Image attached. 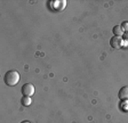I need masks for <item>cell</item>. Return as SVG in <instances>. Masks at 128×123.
<instances>
[{
  "label": "cell",
  "mask_w": 128,
  "mask_h": 123,
  "mask_svg": "<svg viewBox=\"0 0 128 123\" xmlns=\"http://www.w3.org/2000/svg\"><path fill=\"white\" fill-rule=\"evenodd\" d=\"M20 79H21L20 73L17 72V71H15V70H12V71H8V72L5 74L4 80H5V83L7 84V86L14 87V86H16V84L18 83Z\"/></svg>",
  "instance_id": "obj_1"
},
{
  "label": "cell",
  "mask_w": 128,
  "mask_h": 123,
  "mask_svg": "<svg viewBox=\"0 0 128 123\" xmlns=\"http://www.w3.org/2000/svg\"><path fill=\"white\" fill-rule=\"evenodd\" d=\"M22 94L25 97H31L34 94V86L32 83H25L22 87Z\"/></svg>",
  "instance_id": "obj_2"
},
{
  "label": "cell",
  "mask_w": 128,
  "mask_h": 123,
  "mask_svg": "<svg viewBox=\"0 0 128 123\" xmlns=\"http://www.w3.org/2000/svg\"><path fill=\"white\" fill-rule=\"evenodd\" d=\"M110 46H111L113 49H120L124 46L122 37H116L114 35L113 38H111V40H110Z\"/></svg>",
  "instance_id": "obj_3"
},
{
  "label": "cell",
  "mask_w": 128,
  "mask_h": 123,
  "mask_svg": "<svg viewBox=\"0 0 128 123\" xmlns=\"http://www.w3.org/2000/svg\"><path fill=\"white\" fill-rule=\"evenodd\" d=\"M53 7L56 10H63L66 7V1L65 0H57V1H53Z\"/></svg>",
  "instance_id": "obj_4"
},
{
  "label": "cell",
  "mask_w": 128,
  "mask_h": 123,
  "mask_svg": "<svg viewBox=\"0 0 128 123\" xmlns=\"http://www.w3.org/2000/svg\"><path fill=\"white\" fill-rule=\"evenodd\" d=\"M118 96L121 100H128V86H125L120 89Z\"/></svg>",
  "instance_id": "obj_5"
},
{
  "label": "cell",
  "mask_w": 128,
  "mask_h": 123,
  "mask_svg": "<svg viewBox=\"0 0 128 123\" xmlns=\"http://www.w3.org/2000/svg\"><path fill=\"white\" fill-rule=\"evenodd\" d=\"M113 33H114L116 37H124L125 31H124V29H122L121 25H116V26L113 27Z\"/></svg>",
  "instance_id": "obj_6"
},
{
  "label": "cell",
  "mask_w": 128,
  "mask_h": 123,
  "mask_svg": "<svg viewBox=\"0 0 128 123\" xmlns=\"http://www.w3.org/2000/svg\"><path fill=\"white\" fill-rule=\"evenodd\" d=\"M21 103H22V105H23V106L28 107V106H30V105H31L32 99H31V97H25V96H23V97H22V99H21Z\"/></svg>",
  "instance_id": "obj_7"
},
{
  "label": "cell",
  "mask_w": 128,
  "mask_h": 123,
  "mask_svg": "<svg viewBox=\"0 0 128 123\" xmlns=\"http://www.w3.org/2000/svg\"><path fill=\"white\" fill-rule=\"evenodd\" d=\"M121 26H122L125 32H128V22H124L122 24H121Z\"/></svg>",
  "instance_id": "obj_8"
},
{
  "label": "cell",
  "mask_w": 128,
  "mask_h": 123,
  "mask_svg": "<svg viewBox=\"0 0 128 123\" xmlns=\"http://www.w3.org/2000/svg\"><path fill=\"white\" fill-rule=\"evenodd\" d=\"M124 39H125V41L128 42V32H125V34H124Z\"/></svg>",
  "instance_id": "obj_9"
},
{
  "label": "cell",
  "mask_w": 128,
  "mask_h": 123,
  "mask_svg": "<svg viewBox=\"0 0 128 123\" xmlns=\"http://www.w3.org/2000/svg\"><path fill=\"white\" fill-rule=\"evenodd\" d=\"M22 123H30V122H29V121H23Z\"/></svg>",
  "instance_id": "obj_10"
}]
</instances>
